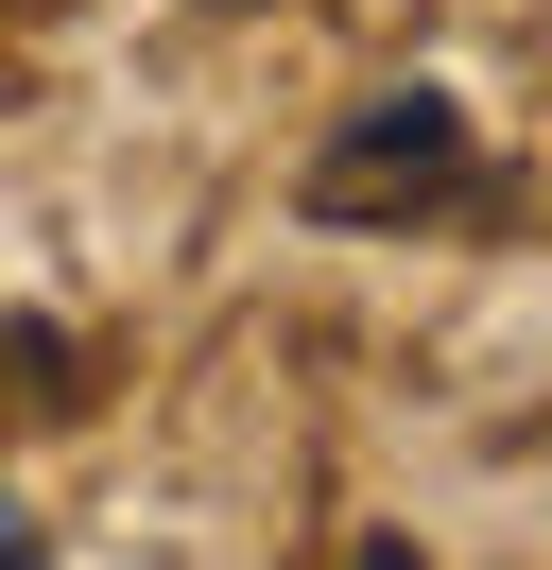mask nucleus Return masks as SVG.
Returning a JSON list of instances; mask_svg holds the SVG:
<instances>
[{
	"instance_id": "nucleus-3",
	"label": "nucleus",
	"mask_w": 552,
	"mask_h": 570,
	"mask_svg": "<svg viewBox=\"0 0 552 570\" xmlns=\"http://www.w3.org/2000/svg\"><path fill=\"white\" fill-rule=\"evenodd\" d=\"M363 570H414V553H397V535H379V553H363Z\"/></svg>"
},
{
	"instance_id": "nucleus-2",
	"label": "nucleus",
	"mask_w": 552,
	"mask_h": 570,
	"mask_svg": "<svg viewBox=\"0 0 552 570\" xmlns=\"http://www.w3.org/2000/svg\"><path fill=\"white\" fill-rule=\"evenodd\" d=\"M0 570H34V535H18V519H0Z\"/></svg>"
},
{
	"instance_id": "nucleus-1",
	"label": "nucleus",
	"mask_w": 552,
	"mask_h": 570,
	"mask_svg": "<svg viewBox=\"0 0 552 570\" xmlns=\"http://www.w3.org/2000/svg\"><path fill=\"white\" fill-rule=\"evenodd\" d=\"M466 174H483L466 105H448V87H379V105L294 174V208L310 225H432V208H466Z\"/></svg>"
}]
</instances>
